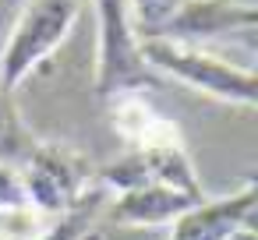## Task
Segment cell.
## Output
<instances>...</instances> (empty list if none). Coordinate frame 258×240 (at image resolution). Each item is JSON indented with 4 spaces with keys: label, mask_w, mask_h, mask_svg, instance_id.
Returning a JSON list of instances; mask_svg holds the SVG:
<instances>
[{
    "label": "cell",
    "mask_w": 258,
    "mask_h": 240,
    "mask_svg": "<svg viewBox=\"0 0 258 240\" xmlns=\"http://www.w3.org/2000/svg\"><path fill=\"white\" fill-rule=\"evenodd\" d=\"M85 240H106V226H103V222H99V226H96V229H92V233H89V236H85Z\"/></svg>",
    "instance_id": "obj_14"
},
{
    "label": "cell",
    "mask_w": 258,
    "mask_h": 240,
    "mask_svg": "<svg viewBox=\"0 0 258 240\" xmlns=\"http://www.w3.org/2000/svg\"><path fill=\"white\" fill-rule=\"evenodd\" d=\"M106 117L110 127L127 148H149V145H166V141H184L177 120L163 117L152 103L149 92H120L106 99Z\"/></svg>",
    "instance_id": "obj_8"
},
{
    "label": "cell",
    "mask_w": 258,
    "mask_h": 240,
    "mask_svg": "<svg viewBox=\"0 0 258 240\" xmlns=\"http://www.w3.org/2000/svg\"><path fill=\"white\" fill-rule=\"evenodd\" d=\"M96 4V78L92 92L99 103L120 92H156L166 82L145 64L142 39L131 25L127 0H92Z\"/></svg>",
    "instance_id": "obj_2"
},
{
    "label": "cell",
    "mask_w": 258,
    "mask_h": 240,
    "mask_svg": "<svg viewBox=\"0 0 258 240\" xmlns=\"http://www.w3.org/2000/svg\"><path fill=\"white\" fill-rule=\"evenodd\" d=\"M39 138L32 134V127L22 120V110L15 103V92L0 85V159H4L8 166H22L25 155L32 152Z\"/></svg>",
    "instance_id": "obj_10"
},
{
    "label": "cell",
    "mask_w": 258,
    "mask_h": 240,
    "mask_svg": "<svg viewBox=\"0 0 258 240\" xmlns=\"http://www.w3.org/2000/svg\"><path fill=\"white\" fill-rule=\"evenodd\" d=\"M258 29V8L251 0H180V8L170 15V22L152 39H173V43H195L216 36H247Z\"/></svg>",
    "instance_id": "obj_5"
},
{
    "label": "cell",
    "mask_w": 258,
    "mask_h": 240,
    "mask_svg": "<svg viewBox=\"0 0 258 240\" xmlns=\"http://www.w3.org/2000/svg\"><path fill=\"white\" fill-rule=\"evenodd\" d=\"M53 215H43L29 201L22 205H0V240H36Z\"/></svg>",
    "instance_id": "obj_11"
},
{
    "label": "cell",
    "mask_w": 258,
    "mask_h": 240,
    "mask_svg": "<svg viewBox=\"0 0 258 240\" xmlns=\"http://www.w3.org/2000/svg\"><path fill=\"white\" fill-rule=\"evenodd\" d=\"M180 8V0H127V11H131V25L138 32V39H152L170 15Z\"/></svg>",
    "instance_id": "obj_12"
},
{
    "label": "cell",
    "mask_w": 258,
    "mask_h": 240,
    "mask_svg": "<svg viewBox=\"0 0 258 240\" xmlns=\"http://www.w3.org/2000/svg\"><path fill=\"white\" fill-rule=\"evenodd\" d=\"M106 201H110V191H106L99 180H92V187L78 198V205H71L68 212L53 215L50 226H46L36 240H85V236L99 226Z\"/></svg>",
    "instance_id": "obj_9"
},
{
    "label": "cell",
    "mask_w": 258,
    "mask_h": 240,
    "mask_svg": "<svg viewBox=\"0 0 258 240\" xmlns=\"http://www.w3.org/2000/svg\"><path fill=\"white\" fill-rule=\"evenodd\" d=\"M254 208H258V184L247 177L237 191L223 198H202L187 212H180L170 222L166 240H226L240 226H254Z\"/></svg>",
    "instance_id": "obj_6"
},
{
    "label": "cell",
    "mask_w": 258,
    "mask_h": 240,
    "mask_svg": "<svg viewBox=\"0 0 258 240\" xmlns=\"http://www.w3.org/2000/svg\"><path fill=\"white\" fill-rule=\"evenodd\" d=\"M18 177L32 208H39L43 215H60L92 187L96 163L71 141L39 138L18 166Z\"/></svg>",
    "instance_id": "obj_4"
},
{
    "label": "cell",
    "mask_w": 258,
    "mask_h": 240,
    "mask_svg": "<svg viewBox=\"0 0 258 240\" xmlns=\"http://www.w3.org/2000/svg\"><path fill=\"white\" fill-rule=\"evenodd\" d=\"M142 57L163 82H177L216 103L240 110H254L258 103V82L251 64H233L212 50L173 39H142Z\"/></svg>",
    "instance_id": "obj_1"
},
{
    "label": "cell",
    "mask_w": 258,
    "mask_h": 240,
    "mask_svg": "<svg viewBox=\"0 0 258 240\" xmlns=\"http://www.w3.org/2000/svg\"><path fill=\"white\" fill-rule=\"evenodd\" d=\"M82 4L85 0H25L0 50V85L18 92V85L75 32Z\"/></svg>",
    "instance_id": "obj_3"
},
{
    "label": "cell",
    "mask_w": 258,
    "mask_h": 240,
    "mask_svg": "<svg viewBox=\"0 0 258 240\" xmlns=\"http://www.w3.org/2000/svg\"><path fill=\"white\" fill-rule=\"evenodd\" d=\"M205 194H187L166 184H142L120 194H110L103 208V226H131V229H149V226H170L180 212L198 205Z\"/></svg>",
    "instance_id": "obj_7"
},
{
    "label": "cell",
    "mask_w": 258,
    "mask_h": 240,
    "mask_svg": "<svg viewBox=\"0 0 258 240\" xmlns=\"http://www.w3.org/2000/svg\"><path fill=\"white\" fill-rule=\"evenodd\" d=\"M226 240H258V236H254V226H240V229H237V233H230Z\"/></svg>",
    "instance_id": "obj_13"
}]
</instances>
